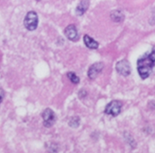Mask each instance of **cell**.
<instances>
[{"label":"cell","instance_id":"cell-3","mask_svg":"<svg viewBox=\"0 0 155 153\" xmlns=\"http://www.w3.org/2000/svg\"><path fill=\"white\" fill-rule=\"evenodd\" d=\"M122 106H123V104L120 100H112L106 107L105 113L107 114L112 115L113 117L118 116L121 112Z\"/></svg>","mask_w":155,"mask_h":153},{"label":"cell","instance_id":"cell-5","mask_svg":"<svg viewBox=\"0 0 155 153\" xmlns=\"http://www.w3.org/2000/svg\"><path fill=\"white\" fill-rule=\"evenodd\" d=\"M116 71L123 76H128L131 73V68L129 63L126 59H123L116 63Z\"/></svg>","mask_w":155,"mask_h":153},{"label":"cell","instance_id":"cell-11","mask_svg":"<svg viewBox=\"0 0 155 153\" xmlns=\"http://www.w3.org/2000/svg\"><path fill=\"white\" fill-rule=\"evenodd\" d=\"M67 76H68V79H70V81H71L72 83H74V84L79 83V82H80L79 78H78V76H76L75 73H73V72H69V73H68Z\"/></svg>","mask_w":155,"mask_h":153},{"label":"cell","instance_id":"cell-6","mask_svg":"<svg viewBox=\"0 0 155 153\" xmlns=\"http://www.w3.org/2000/svg\"><path fill=\"white\" fill-rule=\"evenodd\" d=\"M103 69H104V63H96L89 68L87 76L91 79H94L101 73Z\"/></svg>","mask_w":155,"mask_h":153},{"label":"cell","instance_id":"cell-13","mask_svg":"<svg viewBox=\"0 0 155 153\" xmlns=\"http://www.w3.org/2000/svg\"><path fill=\"white\" fill-rule=\"evenodd\" d=\"M4 96H5V93H4V91L2 89V88H0V103L2 101V100H3Z\"/></svg>","mask_w":155,"mask_h":153},{"label":"cell","instance_id":"cell-7","mask_svg":"<svg viewBox=\"0 0 155 153\" xmlns=\"http://www.w3.org/2000/svg\"><path fill=\"white\" fill-rule=\"evenodd\" d=\"M65 34L68 40L71 41H77L78 40V34L74 25H70L65 29Z\"/></svg>","mask_w":155,"mask_h":153},{"label":"cell","instance_id":"cell-8","mask_svg":"<svg viewBox=\"0 0 155 153\" xmlns=\"http://www.w3.org/2000/svg\"><path fill=\"white\" fill-rule=\"evenodd\" d=\"M89 6L88 0H82L76 8V15H82L84 12L87 10Z\"/></svg>","mask_w":155,"mask_h":153},{"label":"cell","instance_id":"cell-9","mask_svg":"<svg viewBox=\"0 0 155 153\" xmlns=\"http://www.w3.org/2000/svg\"><path fill=\"white\" fill-rule=\"evenodd\" d=\"M84 43L86 45V46L90 48V49H97L98 46H99V44H98V43L96 40H94L93 38H91L90 36L87 35V34L84 35Z\"/></svg>","mask_w":155,"mask_h":153},{"label":"cell","instance_id":"cell-4","mask_svg":"<svg viewBox=\"0 0 155 153\" xmlns=\"http://www.w3.org/2000/svg\"><path fill=\"white\" fill-rule=\"evenodd\" d=\"M44 119V125L47 128L51 127L56 121V115L55 113L50 108H47L42 114Z\"/></svg>","mask_w":155,"mask_h":153},{"label":"cell","instance_id":"cell-14","mask_svg":"<svg viewBox=\"0 0 155 153\" xmlns=\"http://www.w3.org/2000/svg\"><path fill=\"white\" fill-rule=\"evenodd\" d=\"M37 1H41V0H37Z\"/></svg>","mask_w":155,"mask_h":153},{"label":"cell","instance_id":"cell-10","mask_svg":"<svg viewBox=\"0 0 155 153\" xmlns=\"http://www.w3.org/2000/svg\"><path fill=\"white\" fill-rule=\"evenodd\" d=\"M112 20L115 22H120L124 19V15L123 14L121 11L119 10H114L110 14Z\"/></svg>","mask_w":155,"mask_h":153},{"label":"cell","instance_id":"cell-2","mask_svg":"<svg viewBox=\"0 0 155 153\" xmlns=\"http://www.w3.org/2000/svg\"><path fill=\"white\" fill-rule=\"evenodd\" d=\"M24 25L25 28L29 31H34L37 29L38 25V15L37 13L34 11L29 12L25 16Z\"/></svg>","mask_w":155,"mask_h":153},{"label":"cell","instance_id":"cell-1","mask_svg":"<svg viewBox=\"0 0 155 153\" xmlns=\"http://www.w3.org/2000/svg\"><path fill=\"white\" fill-rule=\"evenodd\" d=\"M137 65L140 77L142 79H147L150 75L152 70L155 66V48L153 49L151 53L140 58L138 60Z\"/></svg>","mask_w":155,"mask_h":153},{"label":"cell","instance_id":"cell-12","mask_svg":"<svg viewBox=\"0 0 155 153\" xmlns=\"http://www.w3.org/2000/svg\"><path fill=\"white\" fill-rule=\"evenodd\" d=\"M69 125L72 127H77L79 125V118L78 117H73L72 119L70 121Z\"/></svg>","mask_w":155,"mask_h":153}]
</instances>
